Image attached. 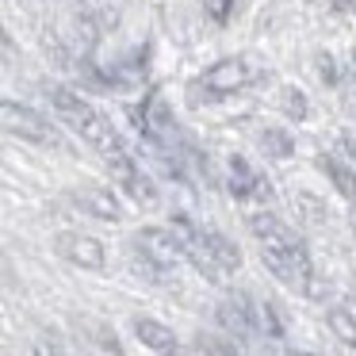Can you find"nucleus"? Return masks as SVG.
I'll list each match as a JSON object with an SVG mask.
<instances>
[{"label": "nucleus", "mask_w": 356, "mask_h": 356, "mask_svg": "<svg viewBox=\"0 0 356 356\" xmlns=\"http://www.w3.org/2000/svg\"><path fill=\"white\" fill-rule=\"evenodd\" d=\"M280 108H284L287 119H307V96L299 92V88H284V96H280Z\"/></svg>", "instance_id": "a211bd4d"}, {"label": "nucleus", "mask_w": 356, "mask_h": 356, "mask_svg": "<svg viewBox=\"0 0 356 356\" xmlns=\"http://www.w3.org/2000/svg\"><path fill=\"white\" fill-rule=\"evenodd\" d=\"M257 330H261L264 337H284V325H280L272 302H257Z\"/></svg>", "instance_id": "f3484780"}, {"label": "nucleus", "mask_w": 356, "mask_h": 356, "mask_svg": "<svg viewBox=\"0 0 356 356\" xmlns=\"http://www.w3.org/2000/svg\"><path fill=\"white\" fill-rule=\"evenodd\" d=\"M184 249H188V261L195 264V272H200V276L207 280V284H222V272H226V268L215 261V253H211V249L203 245V238H200V234H195V238L188 241Z\"/></svg>", "instance_id": "9b49d317"}, {"label": "nucleus", "mask_w": 356, "mask_h": 356, "mask_svg": "<svg viewBox=\"0 0 356 356\" xmlns=\"http://www.w3.org/2000/svg\"><path fill=\"white\" fill-rule=\"evenodd\" d=\"M325 322H330V330H333V337H337V341L356 345V314H353L348 307H330Z\"/></svg>", "instance_id": "4468645a"}, {"label": "nucleus", "mask_w": 356, "mask_h": 356, "mask_svg": "<svg viewBox=\"0 0 356 356\" xmlns=\"http://www.w3.org/2000/svg\"><path fill=\"white\" fill-rule=\"evenodd\" d=\"M203 8H207V16L215 19V24H226L234 12V0H203Z\"/></svg>", "instance_id": "6ab92c4d"}, {"label": "nucleus", "mask_w": 356, "mask_h": 356, "mask_svg": "<svg viewBox=\"0 0 356 356\" xmlns=\"http://www.w3.org/2000/svg\"><path fill=\"white\" fill-rule=\"evenodd\" d=\"M50 104H54V111L62 115V123H70L88 146L108 149L111 142H115V134H111V127L104 123V115L81 92H73V88H50Z\"/></svg>", "instance_id": "f257e3e1"}, {"label": "nucleus", "mask_w": 356, "mask_h": 356, "mask_svg": "<svg viewBox=\"0 0 356 356\" xmlns=\"http://www.w3.org/2000/svg\"><path fill=\"white\" fill-rule=\"evenodd\" d=\"M353 77H356V70H353Z\"/></svg>", "instance_id": "4be33fe9"}, {"label": "nucleus", "mask_w": 356, "mask_h": 356, "mask_svg": "<svg viewBox=\"0 0 356 356\" xmlns=\"http://www.w3.org/2000/svg\"><path fill=\"white\" fill-rule=\"evenodd\" d=\"M353 226H356V203H353Z\"/></svg>", "instance_id": "412c9836"}, {"label": "nucleus", "mask_w": 356, "mask_h": 356, "mask_svg": "<svg viewBox=\"0 0 356 356\" xmlns=\"http://www.w3.org/2000/svg\"><path fill=\"white\" fill-rule=\"evenodd\" d=\"M318 169L333 180V188H337L345 200H356V172L348 169L345 161H337V157H318Z\"/></svg>", "instance_id": "ddd939ff"}, {"label": "nucleus", "mask_w": 356, "mask_h": 356, "mask_svg": "<svg viewBox=\"0 0 356 356\" xmlns=\"http://www.w3.org/2000/svg\"><path fill=\"white\" fill-rule=\"evenodd\" d=\"M134 333L142 337V345H149L154 353H177V333L169 325L154 322V318H134Z\"/></svg>", "instance_id": "1a4fd4ad"}, {"label": "nucleus", "mask_w": 356, "mask_h": 356, "mask_svg": "<svg viewBox=\"0 0 356 356\" xmlns=\"http://www.w3.org/2000/svg\"><path fill=\"white\" fill-rule=\"evenodd\" d=\"M58 253L81 268H104V245L92 234H58Z\"/></svg>", "instance_id": "0eeeda50"}, {"label": "nucleus", "mask_w": 356, "mask_h": 356, "mask_svg": "<svg viewBox=\"0 0 356 356\" xmlns=\"http://www.w3.org/2000/svg\"><path fill=\"white\" fill-rule=\"evenodd\" d=\"M295 207L302 211V218H307L310 226H318V222H325V203L322 200H314V195H307V192H295Z\"/></svg>", "instance_id": "dca6fc26"}, {"label": "nucleus", "mask_w": 356, "mask_h": 356, "mask_svg": "<svg viewBox=\"0 0 356 356\" xmlns=\"http://www.w3.org/2000/svg\"><path fill=\"white\" fill-rule=\"evenodd\" d=\"M226 184H230V192L238 195V200H268L272 195L268 177H261L245 157H230V161H226Z\"/></svg>", "instance_id": "39448f33"}, {"label": "nucleus", "mask_w": 356, "mask_h": 356, "mask_svg": "<svg viewBox=\"0 0 356 356\" xmlns=\"http://www.w3.org/2000/svg\"><path fill=\"white\" fill-rule=\"evenodd\" d=\"M318 77H322V81H337V70H333V58H318Z\"/></svg>", "instance_id": "aec40b11"}, {"label": "nucleus", "mask_w": 356, "mask_h": 356, "mask_svg": "<svg viewBox=\"0 0 356 356\" xmlns=\"http://www.w3.org/2000/svg\"><path fill=\"white\" fill-rule=\"evenodd\" d=\"M4 123H8L12 134L27 142H39V146H58V131L31 108H19V104H4Z\"/></svg>", "instance_id": "20e7f679"}, {"label": "nucleus", "mask_w": 356, "mask_h": 356, "mask_svg": "<svg viewBox=\"0 0 356 356\" xmlns=\"http://www.w3.org/2000/svg\"><path fill=\"white\" fill-rule=\"evenodd\" d=\"M77 203L92 218H100V222H119V218H123V207H119V200L108 192V188H81Z\"/></svg>", "instance_id": "6e6552de"}, {"label": "nucleus", "mask_w": 356, "mask_h": 356, "mask_svg": "<svg viewBox=\"0 0 356 356\" xmlns=\"http://www.w3.org/2000/svg\"><path fill=\"white\" fill-rule=\"evenodd\" d=\"M200 238H203V245H207L211 253H215V261L222 264L226 272H230V268H238V264H241V253H238V245H234V241L226 238V234L211 230V226H200Z\"/></svg>", "instance_id": "f8f14e48"}, {"label": "nucleus", "mask_w": 356, "mask_h": 356, "mask_svg": "<svg viewBox=\"0 0 356 356\" xmlns=\"http://www.w3.org/2000/svg\"><path fill=\"white\" fill-rule=\"evenodd\" d=\"M218 325H222L230 337H257V302L249 299L245 291H234V295H226L222 302H218Z\"/></svg>", "instance_id": "7ed1b4c3"}, {"label": "nucleus", "mask_w": 356, "mask_h": 356, "mask_svg": "<svg viewBox=\"0 0 356 356\" xmlns=\"http://www.w3.org/2000/svg\"><path fill=\"white\" fill-rule=\"evenodd\" d=\"M261 149H264L268 157H280V161H284V157L295 154V142H291V134H287V131H280V127H268V131L261 134Z\"/></svg>", "instance_id": "2eb2a0df"}, {"label": "nucleus", "mask_w": 356, "mask_h": 356, "mask_svg": "<svg viewBox=\"0 0 356 356\" xmlns=\"http://www.w3.org/2000/svg\"><path fill=\"white\" fill-rule=\"evenodd\" d=\"M249 81H253V70H249L241 58H222L218 65H211V70L203 73V85H207L215 96L238 92V88H245Z\"/></svg>", "instance_id": "423d86ee"}, {"label": "nucleus", "mask_w": 356, "mask_h": 356, "mask_svg": "<svg viewBox=\"0 0 356 356\" xmlns=\"http://www.w3.org/2000/svg\"><path fill=\"white\" fill-rule=\"evenodd\" d=\"M245 226H249V234L261 238V241H299L276 215H268V211H253V215L245 218Z\"/></svg>", "instance_id": "9d476101"}, {"label": "nucleus", "mask_w": 356, "mask_h": 356, "mask_svg": "<svg viewBox=\"0 0 356 356\" xmlns=\"http://www.w3.org/2000/svg\"><path fill=\"white\" fill-rule=\"evenodd\" d=\"M134 245H138V253H146L154 264H161V268H172L180 257H188L184 238H180L177 230H165V226H146V230L134 238Z\"/></svg>", "instance_id": "f03ea898"}, {"label": "nucleus", "mask_w": 356, "mask_h": 356, "mask_svg": "<svg viewBox=\"0 0 356 356\" xmlns=\"http://www.w3.org/2000/svg\"><path fill=\"white\" fill-rule=\"evenodd\" d=\"M353 149H356V146H353Z\"/></svg>", "instance_id": "5701e85b"}]
</instances>
